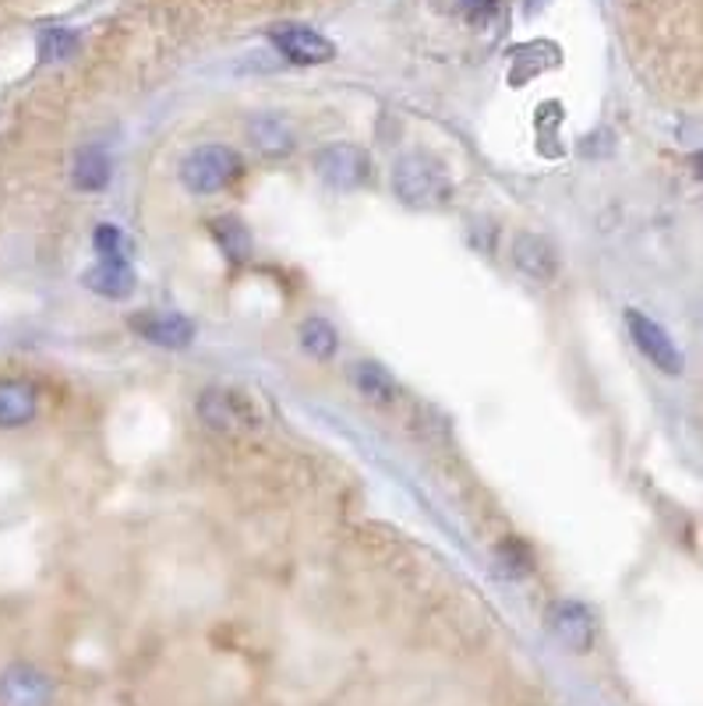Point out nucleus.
Masks as SVG:
<instances>
[{
	"instance_id": "f257e3e1",
	"label": "nucleus",
	"mask_w": 703,
	"mask_h": 706,
	"mask_svg": "<svg viewBox=\"0 0 703 706\" xmlns=\"http://www.w3.org/2000/svg\"><path fill=\"white\" fill-rule=\"evenodd\" d=\"M392 191L410 209H439L449 202L453 185H449V173L442 170L439 159H431L424 152H410L403 159H396Z\"/></svg>"
},
{
	"instance_id": "f03ea898",
	"label": "nucleus",
	"mask_w": 703,
	"mask_h": 706,
	"mask_svg": "<svg viewBox=\"0 0 703 706\" xmlns=\"http://www.w3.org/2000/svg\"><path fill=\"white\" fill-rule=\"evenodd\" d=\"M241 173V159L227 145H202L180 162V180L191 194H216Z\"/></svg>"
},
{
	"instance_id": "7ed1b4c3",
	"label": "nucleus",
	"mask_w": 703,
	"mask_h": 706,
	"mask_svg": "<svg viewBox=\"0 0 703 706\" xmlns=\"http://www.w3.org/2000/svg\"><path fill=\"white\" fill-rule=\"evenodd\" d=\"M198 418L220 434H244L251 428H259L262 413L251 403V396H244L241 389H209L202 392V400H198Z\"/></svg>"
},
{
	"instance_id": "20e7f679",
	"label": "nucleus",
	"mask_w": 703,
	"mask_h": 706,
	"mask_svg": "<svg viewBox=\"0 0 703 706\" xmlns=\"http://www.w3.org/2000/svg\"><path fill=\"white\" fill-rule=\"evenodd\" d=\"M315 170L333 191H357L371 180V159L365 149H357V145L336 141L315 156Z\"/></svg>"
},
{
	"instance_id": "39448f33",
	"label": "nucleus",
	"mask_w": 703,
	"mask_h": 706,
	"mask_svg": "<svg viewBox=\"0 0 703 706\" xmlns=\"http://www.w3.org/2000/svg\"><path fill=\"white\" fill-rule=\"evenodd\" d=\"M626 325H629V336H633L640 354L651 360L654 368H661L664 375H682V371H686V357L679 354L672 336L664 333L654 318H647L643 312H637V307H629V312H626Z\"/></svg>"
},
{
	"instance_id": "423d86ee",
	"label": "nucleus",
	"mask_w": 703,
	"mask_h": 706,
	"mask_svg": "<svg viewBox=\"0 0 703 706\" xmlns=\"http://www.w3.org/2000/svg\"><path fill=\"white\" fill-rule=\"evenodd\" d=\"M273 43L276 50L283 53L286 61H294V64H326L333 61V43L326 40V35H318L315 29L308 25H280L273 29Z\"/></svg>"
},
{
	"instance_id": "0eeeda50",
	"label": "nucleus",
	"mask_w": 703,
	"mask_h": 706,
	"mask_svg": "<svg viewBox=\"0 0 703 706\" xmlns=\"http://www.w3.org/2000/svg\"><path fill=\"white\" fill-rule=\"evenodd\" d=\"M132 329L156 343V347H167V350H180L188 347L195 339V325L185 315H174V312H146V315H135L132 318Z\"/></svg>"
},
{
	"instance_id": "6e6552de",
	"label": "nucleus",
	"mask_w": 703,
	"mask_h": 706,
	"mask_svg": "<svg viewBox=\"0 0 703 706\" xmlns=\"http://www.w3.org/2000/svg\"><path fill=\"white\" fill-rule=\"evenodd\" d=\"M513 265L534 283H552L558 273V255L545 238H537V233H520L513 241Z\"/></svg>"
},
{
	"instance_id": "1a4fd4ad",
	"label": "nucleus",
	"mask_w": 703,
	"mask_h": 706,
	"mask_svg": "<svg viewBox=\"0 0 703 706\" xmlns=\"http://www.w3.org/2000/svg\"><path fill=\"white\" fill-rule=\"evenodd\" d=\"M50 682L35 667H11L0 678V706H50Z\"/></svg>"
},
{
	"instance_id": "9d476101",
	"label": "nucleus",
	"mask_w": 703,
	"mask_h": 706,
	"mask_svg": "<svg viewBox=\"0 0 703 706\" xmlns=\"http://www.w3.org/2000/svg\"><path fill=\"white\" fill-rule=\"evenodd\" d=\"M85 286L99 297L124 301L135 289V273L124 259H103L99 265H93L85 273Z\"/></svg>"
},
{
	"instance_id": "9b49d317",
	"label": "nucleus",
	"mask_w": 703,
	"mask_h": 706,
	"mask_svg": "<svg viewBox=\"0 0 703 706\" xmlns=\"http://www.w3.org/2000/svg\"><path fill=\"white\" fill-rule=\"evenodd\" d=\"M552 625H555V636L563 640L569 650H590V643H594V619H590V611L584 604H573V601L558 604Z\"/></svg>"
},
{
	"instance_id": "f8f14e48",
	"label": "nucleus",
	"mask_w": 703,
	"mask_h": 706,
	"mask_svg": "<svg viewBox=\"0 0 703 706\" xmlns=\"http://www.w3.org/2000/svg\"><path fill=\"white\" fill-rule=\"evenodd\" d=\"M558 61H563V53H558L555 43H527V46H520L513 53V61H510V82L513 85H527L531 78L541 75V71L558 67Z\"/></svg>"
},
{
	"instance_id": "ddd939ff",
	"label": "nucleus",
	"mask_w": 703,
	"mask_h": 706,
	"mask_svg": "<svg viewBox=\"0 0 703 706\" xmlns=\"http://www.w3.org/2000/svg\"><path fill=\"white\" fill-rule=\"evenodd\" d=\"M40 400L29 382H0V428H22L35 418Z\"/></svg>"
},
{
	"instance_id": "4468645a",
	"label": "nucleus",
	"mask_w": 703,
	"mask_h": 706,
	"mask_svg": "<svg viewBox=\"0 0 703 706\" xmlns=\"http://www.w3.org/2000/svg\"><path fill=\"white\" fill-rule=\"evenodd\" d=\"M350 375H354V389L365 396V400H371L375 407H389L396 396H400L396 378L382 365H375V360H360Z\"/></svg>"
},
{
	"instance_id": "2eb2a0df",
	"label": "nucleus",
	"mask_w": 703,
	"mask_h": 706,
	"mask_svg": "<svg viewBox=\"0 0 703 706\" xmlns=\"http://www.w3.org/2000/svg\"><path fill=\"white\" fill-rule=\"evenodd\" d=\"M248 135H251V145H255V149L262 156H269V159H280V156H286V152L294 149V135H291V128H286L280 117L251 120Z\"/></svg>"
},
{
	"instance_id": "dca6fc26",
	"label": "nucleus",
	"mask_w": 703,
	"mask_h": 706,
	"mask_svg": "<svg viewBox=\"0 0 703 706\" xmlns=\"http://www.w3.org/2000/svg\"><path fill=\"white\" fill-rule=\"evenodd\" d=\"M209 230L230 262H244L251 255V233L241 220H233V215H216Z\"/></svg>"
},
{
	"instance_id": "f3484780",
	"label": "nucleus",
	"mask_w": 703,
	"mask_h": 706,
	"mask_svg": "<svg viewBox=\"0 0 703 706\" xmlns=\"http://www.w3.org/2000/svg\"><path fill=\"white\" fill-rule=\"evenodd\" d=\"M111 173H114V162L103 149H85L75 159V185L82 191H103L111 185Z\"/></svg>"
},
{
	"instance_id": "a211bd4d",
	"label": "nucleus",
	"mask_w": 703,
	"mask_h": 706,
	"mask_svg": "<svg viewBox=\"0 0 703 706\" xmlns=\"http://www.w3.org/2000/svg\"><path fill=\"white\" fill-rule=\"evenodd\" d=\"M301 347L315 360H329V357H336V347H339L336 329L322 318H308L301 325Z\"/></svg>"
},
{
	"instance_id": "6ab92c4d",
	"label": "nucleus",
	"mask_w": 703,
	"mask_h": 706,
	"mask_svg": "<svg viewBox=\"0 0 703 706\" xmlns=\"http://www.w3.org/2000/svg\"><path fill=\"white\" fill-rule=\"evenodd\" d=\"M71 50H75V35L64 32V29H46L40 35V57L43 61H61Z\"/></svg>"
},
{
	"instance_id": "aec40b11",
	"label": "nucleus",
	"mask_w": 703,
	"mask_h": 706,
	"mask_svg": "<svg viewBox=\"0 0 703 706\" xmlns=\"http://www.w3.org/2000/svg\"><path fill=\"white\" fill-rule=\"evenodd\" d=\"M499 562L510 576H524L531 569V551L520 540H502L499 545Z\"/></svg>"
},
{
	"instance_id": "412c9836",
	"label": "nucleus",
	"mask_w": 703,
	"mask_h": 706,
	"mask_svg": "<svg viewBox=\"0 0 703 706\" xmlns=\"http://www.w3.org/2000/svg\"><path fill=\"white\" fill-rule=\"evenodd\" d=\"M93 244L99 251V259H124V233L117 226H96L93 233Z\"/></svg>"
},
{
	"instance_id": "4be33fe9",
	"label": "nucleus",
	"mask_w": 703,
	"mask_h": 706,
	"mask_svg": "<svg viewBox=\"0 0 703 706\" xmlns=\"http://www.w3.org/2000/svg\"><path fill=\"white\" fill-rule=\"evenodd\" d=\"M545 4H548V0H527V11L534 14L537 8H545Z\"/></svg>"
}]
</instances>
